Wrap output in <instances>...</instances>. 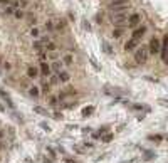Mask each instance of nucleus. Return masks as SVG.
Wrapping results in <instances>:
<instances>
[{"instance_id": "nucleus-29", "label": "nucleus", "mask_w": 168, "mask_h": 163, "mask_svg": "<svg viewBox=\"0 0 168 163\" xmlns=\"http://www.w3.org/2000/svg\"><path fill=\"white\" fill-rule=\"evenodd\" d=\"M89 62H91V64H93V67H94V69H96V71H101V66H99L98 62H96V61H94V59L91 57L89 59Z\"/></svg>"}, {"instance_id": "nucleus-42", "label": "nucleus", "mask_w": 168, "mask_h": 163, "mask_svg": "<svg viewBox=\"0 0 168 163\" xmlns=\"http://www.w3.org/2000/svg\"><path fill=\"white\" fill-rule=\"evenodd\" d=\"M153 156H155V155H153V153H150V151H148L146 155H145V158H146V160H150V158H153Z\"/></svg>"}, {"instance_id": "nucleus-40", "label": "nucleus", "mask_w": 168, "mask_h": 163, "mask_svg": "<svg viewBox=\"0 0 168 163\" xmlns=\"http://www.w3.org/2000/svg\"><path fill=\"white\" fill-rule=\"evenodd\" d=\"M47 151H49V155L52 156V158H56V153H54V150H52V148H47Z\"/></svg>"}, {"instance_id": "nucleus-17", "label": "nucleus", "mask_w": 168, "mask_h": 163, "mask_svg": "<svg viewBox=\"0 0 168 163\" xmlns=\"http://www.w3.org/2000/svg\"><path fill=\"white\" fill-rule=\"evenodd\" d=\"M93 113H94V106H86L82 109V116H91Z\"/></svg>"}, {"instance_id": "nucleus-1", "label": "nucleus", "mask_w": 168, "mask_h": 163, "mask_svg": "<svg viewBox=\"0 0 168 163\" xmlns=\"http://www.w3.org/2000/svg\"><path fill=\"white\" fill-rule=\"evenodd\" d=\"M148 56H150V49L148 46H141V47H136L135 50V61L138 64H145L148 61Z\"/></svg>"}, {"instance_id": "nucleus-38", "label": "nucleus", "mask_w": 168, "mask_h": 163, "mask_svg": "<svg viewBox=\"0 0 168 163\" xmlns=\"http://www.w3.org/2000/svg\"><path fill=\"white\" fill-rule=\"evenodd\" d=\"M14 0H0V5H12Z\"/></svg>"}, {"instance_id": "nucleus-18", "label": "nucleus", "mask_w": 168, "mask_h": 163, "mask_svg": "<svg viewBox=\"0 0 168 163\" xmlns=\"http://www.w3.org/2000/svg\"><path fill=\"white\" fill-rule=\"evenodd\" d=\"M129 9V3L128 5H119V7H114V9H111L114 14H119V12H126V10Z\"/></svg>"}, {"instance_id": "nucleus-39", "label": "nucleus", "mask_w": 168, "mask_h": 163, "mask_svg": "<svg viewBox=\"0 0 168 163\" xmlns=\"http://www.w3.org/2000/svg\"><path fill=\"white\" fill-rule=\"evenodd\" d=\"M49 87H50L49 83H42V89H44V91H49Z\"/></svg>"}, {"instance_id": "nucleus-23", "label": "nucleus", "mask_w": 168, "mask_h": 163, "mask_svg": "<svg viewBox=\"0 0 168 163\" xmlns=\"http://www.w3.org/2000/svg\"><path fill=\"white\" fill-rule=\"evenodd\" d=\"M47 56H49L50 61H59V52H57V50H54V52H47Z\"/></svg>"}, {"instance_id": "nucleus-5", "label": "nucleus", "mask_w": 168, "mask_h": 163, "mask_svg": "<svg viewBox=\"0 0 168 163\" xmlns=\"http://www.w3.org/2000/svg\"><path fill=\"white\" fill-rule=\"evenodd\" d=\"M124 20H128V14H124V12L113 14V24H116V25H121V24H124Z\"/></svg>"}, {"instance_id": "nucleus-49", "label": "nucleus", "mask_w": 168, "mask_h": 163, "mask_svg": "<svg viewBox=\"0 0 168 163\" xmlns=\"http://www.w3.org/2000/svg\"><path fill=\"white\" fill-rule=\"evenodd\" d=\"M0 62H2V59H0Z\"/></svg>"}, {"instance_id": "nucleus-28", "label": "nucleus", "mask_w": 168, "mask_h": 163, "mask_svg": "<svg viewBox=\"0 0 168 163\" xmlns=\"http://www.w3.org/2000/svg\"><path fill=\"white\" fill-rule=\"evenodd\" d=\"M123 35V29H116V30H113V37H121Z\"/></svg>"}, {"instance_id": "nucleus-2", "label": "nucleus", "mask_w": 168, "mask_h": 163, "mask_svg": "<svg viewBox=\"0 0 168 163\" xmlns=\"http://www.w3.org/2000/svg\"><path fill=\"white\" fill-rule=\"evenodd\" d=\"M148 49H150V54H151V56L160 54V50H161V40H160L158 37H155V35H153V37L150 39Z\"/></svg>"}, {"instance_id": "nucleus-26", "label": "nucleus", "mask_w": 168, "mask_h": 163, "mask_svg": "<svg viewBox=\"0 0 168 163\" xmlns=\"http://www.w3.org/2000/svg\"><path fill=\"white\" fill-rule=\"evenodd\" d=\"M47 57H49V56H47V50H40V52H39L40 62H42V61H47Z\"/></svg>"}, {"instance_id": "nucleus-41", "label": "nucleus", "mask_w": 168, "mask_h": 163, "mask_svg": "<svg viewBox=\"0 0 168 163\" xmlns=\"http://www.w3.org/2000/svg\"><path fill=\"white\" fill-rule=\"evenodd\" d=\"M96 22L101 24V22H103V15H99V14H98V15H96Z\"/></svg>"}, {"instance_id": "nucleus-44", "label": "nucleus", "mask_w": 168, "mask_h": 163, "mask_svg": "<svg viewBox=\"0 0 168 163\" xmlns=\"http://www.w3.org/2000/svg\"><path fill=\"white\" fill-rule=\"evenodd\" d=\"M44 163H54V162H52V160H47V158H46V160H44Z\"/></svg>"}, {"instance_id": "nucleus-25", "label": "nucleus", "mask_w": 168, "mask_h": 163, "mask_svg": "<svg viewBox=\"0 0 168 163\" xmlns=\"http://www.w3.org/2000/svg\"><path fill=\"white\" fill-rule=\"evenodd\" d=\"M163 138H165V136H161V134H155V136H153V134H150V136H148V140H151V141H161Z\"/></svg>"}, {"instance_id": "nucleus-43", "label": "nucleus", "mask_w": 168, "mask_h": 163, "mask_svg": "<svg viewBox=\"0 0 168 163\" xmlns=\"http://www.w3.org/2000/svg\"><path fill=\"white\" fill-rule=\"evenodd\" d=\"M69 19H71V20H74V19H76V15H74L72 12H69Z\"/></svg>"}, {"instance_id": "nucleus-24", "label": "nucleus", "mask_w": 168, "mask_h": 163, "mask_svg": "<svg viewBox=\"0 0 168 163\" xmlns=\"http://www.w3.org/2000/svg\"><path fill=\"white\" fill-rule=\"evenodd\" d=\"M14 17H15V19H24V9H15Z\"/></svg>"}, {"instance_id": "nucleus-20", "label": "nucleus", "mask_w": 168, "mask_h": 163, "mask_svg": "<svg viewBox=\"0 0 168 163\" xmlns=\"http://www.w3.org/2000/svg\"><path fill=\"white\" fill-rule=\"evenodd\" d=\"M56 29H57V30H64V29H66V20H64V19L57 20V24H56Z\"/></svg>"}, {"instance_id": "nucleus-4", "label": "nucleus", "mask_w": 168, "mask_h": 163, "mask_svg": "<svg viewBox=\"0 0 168 163\" xmlns=\"http://www.w3.org/2000/svg\"><path fill=\"white\" fill-rule=\"evenodd\" d=\"M146 34V27L145 25H138L136 29H133V34H131V39H135V40H138L141 39L143 35Z\"/></svg>"}, {"instance_id": "nucleus-3", "label": "nucleus", "mask_w": 168, "mask_h": 163, "mask_svg": "<svg viewBox=\"0 0 168 163\" xmlns=\"http://www.w3.org/2000/svg\"><path fill=\"white\" fill-rule=\"evenodd\" d=\"M126 22H128V27H129V29H136L139 24H141V15H139V14H131Z\"/></svg>"}, {"instance_id": "nucleus-32", "label": "nucleus", "mask_w": 168, "mask_h": 163, "mask_svg": "<svg viewBox=\"0 0 168 163\" xmlns=\"http://www.w3.org/2000/svg\"><path fill=\"white\" fill-rule=\"evenodd\" d=\"M29 5V0H19V9H24Z\"/></svg>"}, {"instance_id": "nucleus-22", "label": "nucleus", "mask_w": 168, "mask_h": 163, "mask_svg": "<svg viewBox=\"0 0 168 163\" xmlns=\"http://www.w3.org/2000/svg\"><path fill=\"white\" fill-rule=\"evenodd\" d=\"M59 101H61L59 96H50L49 98V104L50 106H57V104H59Z\"/></svg>"}, {"instance_id": "nucleus-36", "label": "nucleus", "mask_w": 168, "mask_h": 163, "mask_svg": "<svg viewBox=\"0 0 168 163\" xmlns=\"http://www.w3.org/2000/svg\"><path fill=\"white\" fill-rule=\"evenodd\" d=\"M40 128L44 130V131H47V133H50V126L46 125V123H40Z\"/></svg>"}, {"instance_id": "nucleus-8", "label": "nucleus", "mask_w": 168, "mask_h": 163, "mask_svg": "<svg viewBox=\"0 0 168 163\" xmlns=\"http://www.w3.org/2000/svg\"><path fill=\"white\" fill-rule=\"evenodd\" d=\"M138 46V40H135V39H129L128 42H124V50L129 52V50H135Z\"/></svg>"}, {"instance_id": "nucleus-7", "label": "nucleus", "mask_w": 168, "mask_h": 163, "mask_svg": "<svg viewBox=\"0 0 168 163\" xmlns=\"http://www.w3.org/2000/svg\"><path fill=\"white\" fill-rule=\"evenodd\" d=\"M129 3V0H111L108 3V9H114V7H119V5H128Z\"/></svg>"}, {"instance_id": "nucleus-16", "label": "nucleus", "mask_w": 168, "mask_h": 163, "mask_svg": "<svg viewBox=\"0 0 168 163\" xmlns=\"http://www.w3.org/2000/svg\"><path fill=\"white\" fill-rule=\"evenodd\" d=\"M56 49H57V46H56L54 42H47V44L44 46V50H47V52H54Z\"/></svg>"}, {"instance_id": "nucleus-10", "label": "nucleus", "mask_w": 168, "mask_h": 163, "mask_svg": "<svg viewBox=\"0 0 168 163\" xmlns=\"http://www.w3.org/2000/svg\"><path fill=\"white\" fill-rule=\"evenodd\" d=\"M101 49L104 50V54H108V56H113V47L109 46L106 40H103V42H101Z\"/></svg>"}, {"instance_id": "nucleus-48", "label": "nucleus", "mask_w": 168, "mask_h": 163, "mask_svg": "<svg viewBox=\"0 0 168 163\" xmlns=\"http://www.w3.org/2000/svg\"><path fill=\"white\" fill-rule=\"evenodd\" d=\"M165 140H168V134H167V136H165Z\"/></svg>"}, {"instance_id": "nucleus-30", "label": "nucleus", "mask_w": 168, "mask_h": 163, "mask_svg": "<svg viewBox=\"0 0 168 163\" xmlns=\"http://www.w3.org/2000/svg\"><path fill=\"white\" fill-rule=\"evenodd\" d=\"M82 29H84V30H88V32L91 30V25H89V22H88L86 19H82Z\"/></svg>"}, {"instance_id": "nucleus-37", "label": "nucleus", "mask_w": 168, "mask_h": 163, "mask_svg": "<svg viewBox=\"0 0 168 163\" xmlns=\"http://www.w3.org/2000/svg\"><path fill=\"white\" fill-rule=\"evenodd\" d=\"M57 83H61L59 76H52V77H50V84H57Z\"/></svg>"}, {"instance_id": "nucleus-13", "label": "nucleus", "mask_w": 168, "mask_h": 163, "mask_svg": "<svg viewBox=\"0 0 168 163\" xmlns=\"http://www.w3.org/2000/svg\"><path fill=\"white\" fill-rule=\"evenodd\" d=\"M62 62H64V66H71V64L74 62V57H72L71 54H64V56H62Z\"/></svg>"}, {"instance_id": "nucleus-35", "label": "nucleus", "mask_w": 168, "mask_h": 163, "mask_svg": "<svg viewBox=\"0 0 168 163\" xmlns=\"http://www.w3.org/2000/svg\"><path fill=\"white\" fill-rule=\"evenodd\" d=\"M0 98H3L5 101H7V99H10V98H9V94H7V93H5V91L2 89V87H0Z\"/></svg>"}, {"instance_id": "nucleus-46", "label": "nucleus", "mask_w": 168, "mask_h": 163, "mask_svg": "<svg viewBox=\"0 0 168 163\" xmlns=\"http://www.w3.org/2000/svg\"><path fill=\"white\" fill-rule=\"evenodd\" d=\"M66 163H76V162H72V160H66Z\"/></svg>"}, {"instance_id": "nucleus-11", "label": "nucleus", "mask_w": 168, "mask_h": 163, "mask_svg": "<svg viewBox=\"0 0 168 163\" xmlns=\"http://www.w3.org/2000/svg\"><path fill=\"white\" fill-rule=\"evenodd\" d=\"M57 76H59V81H61V83H67V81H69V79H71L69 72H66L64 69H62L61 72H57Z\"/></svg>"}, {"instance_id": "nucleus-9", "label": "nucleus", "mask_w": 168, "mask_h": 163, "mask_svg": "<svg viewBox=\"0 0 168 163\" xmlns=\"http://www.w3.org/2000/svg\"><path fill=\"white\" fill-rule=\"evenodd\" d=\"M39 69H37V67H34V66H29L27 67V76L30 77V79H35V77L39 76Z\"/></svg>"}, {"instance_id": "nucleus-33", "label": "nucleus", "mask_w": 168, "mask_h": 163, "mask_svg": "<svg viewBox=\"0 0 168 163\" xmlns=\"http://www.w3.org/2000/svg\"><path fill=\"white\" fill-rule=\"evenodd\" d=\"M30 35H32V37H37V35H39V29H37V27H32V29H30Z\"/></svg>"}, {"instance_id": "nucleus-45", "label": "nucleus", "mask_w": 168, "mask_h": 163, "mask_svg": "<svg viewBox=\"0 0 168 163\" xmlns=\"http://www.w3.org/2000/svg\"><path fill=\"white\" fill-rule=\"evenodd\" d=\"M25 163H32V160L30 158H25Z\"/></svg>"}, {"instance_id": "nucleus-6", "label": "nucleus", "mask_w": 168, "mask_h": 163, "mask_svg": "<svg viewBox=\"0 0 168 163\" xmlns=\"http://www.w3.org/2000/svg\"><path fill=\"white\" fill-rule=\"evenodd\" d=\"M39 71L42 76H50V72H52V67H50V64L47 62V61H42L39 66Z\"/></svg>"}, {"instance_id": "nucleus-34", "label": "nucleus", "mask_w": 168, "mask_h": 163, "mask_svg": "<svg viewBox=\"0 0 168 163\" xmlns=\"http://www.w3.org/2000/svg\"><path fill=\"white\" fill-rule=\"evenodd\" d=\"M2 67H3V71H7V72H9L10 69H12V64H10V62H7V61H5V62H3V66H2Z\"/></svg>"}, {"instance_id": "nucleus-15", "label": "nucleus", "mask_w": 168, "mask_h": 163, "mask_svg": "<svg viewBox=\"0 0 168 163\" xmlns=\"http://www.w3.org/2000/svg\"><path fill=\"white\" fill-rule=\"evenodd\" d=\"M113 138H114V134L111 133V131H108L104 136H101V141L103 143H109V141H113Z\"/></svg>"}, {"instance_id": "nucleus-47", "label": "nucleus", "mask_w": 168, "mask_h": 163, "mask_svg": "<svg viewBox=\"0 0 168 163\" xmlns=\"http://www.w3.org/2000/svg\"><path fill=\"white\" fill-rule=\"evenodd\" d=\"M0 138H3V131L2 130H0Z\"/></svg>"}, {"instance_id": "nucleus-12", "label": "nucleus", "mask_w": 168, "mask_h": 163, "mask_svg": "<svg viewBox=\"0 0 168 163\" xmlns=\"http://www.w3.org/2000/svg\"><path fill=\"white\" fill-rule=\"evenodd\" d=\"M50 67H52L56 72H61V71H62V67H64V62H62V61H54V62L50 64Z\"/></svg>"}, {"instance_id": "nucleus-27", "label": "nucleus", "mask_w": 168, "mask_h": 163, "mask_svg": "<svg viewBox=\"0 0 168 163\" xmlns=\"http://www.w3.org/2000/svg\"><path fill=\"white\" fill-rule=\"evenodd\" d=\"M34 49H35L37 52H40V50H42V42H40V39H39V40H35V42H34Z\"/></svg>"}, {"instance_id": "nucleus-14", "label": "nucleus", "mask_w": 168, "mask_h": 163, "mask_svg": "<svg viewBox=\"0 0 168 163\" xmlns=\"http://www.w3.org/2000/svg\"><path fill=\"white\" fill-rule=\"evenodd\" d=\"M27 93H29V96L30 98H39V87L37 86H32V87H29V91H27Z\"/></svg>"}, {"instance_id": "nucleus-21", "label": "nucleus", "mask_w": 168, "mask_h": 163, "mask_svg": "<svg viewBox=\"0 0 168 163\" xmlns=\"http://www.w3.org/2000/svg\"><path fill=\"white\" fill-rule=\"evenodd\" d=\"M34 111H35L37 115H42V116H47V115H49V113H47L46 109H42L40 106H34Z\"/></svg>"}, {"instance_id": "nucleus-31", "label": "nucleus", "mask_w": 168, "mask_h": 163, "mask_svg": "<svg viewBox=\"0 0 168 163\" xmlns=\"http://www.w3.org/2000/svg\"><path fill=\"white\" fill-rule=\"evenodd\" d=\"M158 104H160V106H165V108H168V99H165V98H160V99H158Z\"/></svg>"}, {"instance_id": "nucleus-19", "label": "nucleus", "mask_w": 168, "mask_h": 163, "mask_svg": "<svg viewBox=\"0 0 168 163\" xmlns=\"http://www.w3.org/2000/svg\"><path fill=\"white\" fill-rule=\"evenodd\" d=\"M44 29L47 30V32H52V30L56 29V25H54V22H52V20H47V22L44 24Z\"/></svg>"}]
</instances>
